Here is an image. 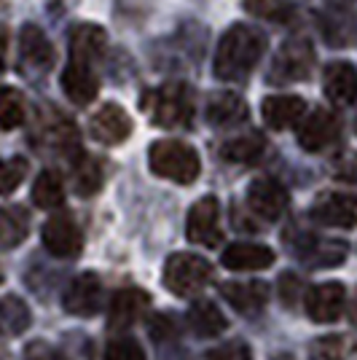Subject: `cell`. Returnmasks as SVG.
Listing matches in <instances>:
<instances>
[{
    "label": "cell",
    "instance_id": "obj_1",
    "mask_svg": "<svg viewBox=\"0 0 357 360\" xmlns=\"http://www.w3.org/2000/svg\"><path fill=\"white\" fill-rule=\"evenodd\" d=\"M264 51H266L264 32L255 30L253 25H231L218 41L212 70L221 81H228V84L245 81L261 62Z\"/></svg>",
    "mask_w": 357,
    "mask_h": 360
},
{
    "label": "cell",
    "instance_id": "obj_2",
    "mask_svg": "<svg viewBox=\"0 0 357 360\" xmlns=\"http://www.w3.org/2000/svg\"><path fill=\"white\" fill-rule=\"evenodd\" d=\"M140 105L156 127L178 129V127H188L194 119V91L183 81H169L145 91Z\"/></svg>",
    "mask_w": 357,
    "mask_h": 360
},
{
    "label": "cell",
    "instance_id": "obj_3",
    "mask_svg": "<svg viewBox=\"0 0 357 360\" xmlns=\"http://www.w3.org/2000/svg\"><path fill=\"white\" fill-rule=\"evenodd\" d=\"M148 165L153 175L180 186H191L202 172L199 153L180 140H156L148 148Z\"/></svg>",
    "mask_w": 357,
    "mask_h": 360
},
{
    "label": "cell",
    "instance_id": "obj_4",
    "mask_svg": "<svg viewBox=\"0 0 357 360\" xmlns=\"http://www.w3.org/2000/svg\"><path fill=\"white\" fill-rule=\"evenodd\" d=\"M212 280V264L196 253H175L164 264V285L175 296H194Z\"/></svg>",
    "mask_w": 357,
    "mask_h": 360
},
{
    "label": "cell",
    "instance_id": "obj_5",
    "mask_svg": "<svg viewBox=\"0 0 357 360\" xmlns=\"http://www.w3.org/2000/svg\"><path fill=\"white\" fill-rule=\"evenodd\" d=\"M314 68V49L306 41H287L277 51L271 62L268 81L271 84H293V81H306Z\"/></svg>",
    "mask_w": 357,
    "mask_h": 360
},
{
    "label": "cell",
    "instance_id": "obj_6",
    "mask_svg": "<svg viewBox=\"0 0 357 360\" xmlns=\"http://www.w3.org/2000/svg\"><path fill=\"white\" fill-rule=\"evenodd\" d=\"M186 237L202 245V248H215L223 240L221 231V202L215 196H202L194 207L188 210V221H186Z\"/></svg>",
    "mask_w": 357,
    "mask_h": 360
},
{
    "label": "cell",
    "instance_id": "obj_7",
    "mask_svg": "<svg viewBox=\"0 0 357 360\" xmlns=\"http://www.w3.org/2000/svg\"><path fill=\"white\" fill-rule=\"evenodd\" d=\"M41 240H44V248L51 255L57 258H75L84 248V234L75 224L73 215L67 212H60V215H51L44 224V231H41Z\"/></svg>",
    "mask_w": 357,
    "mask_h": 360
},
{
    "label": "cell",
    "instance_id": "obj_8",
    "mask_svg": "<svg viewBox=\"0 0 357 360\" xmlns=\"http://www.w3.org/2000/svg\"><path fill=\"white\" fill-rule=\"evenodd\" d=\"M312 221L330 229H355L357 226V196L344 191L323 194L312 205Z\"/></svg>",
    "mask_w": 357,
    "mask_h": 360
},
{
    "label": "cell",
    "instance_id": "obj_9",
    "mask_svg": "<svg viewBox=\"0 0 357 360\" xmlns=\"http://www.w3.org/2000/svg\"><path fill=\"white\" fill-rule=\"evenodd\" d=\"M290 196L285 186L274 178H258L247 186V207L264 221H280L287 210Z\"/></svg>",
    "mask_w": 357,
    "mask_h": 360
},
{
    "label": "cell",
    "instance_id": "obj_10",
    "mask_svg": "<svg viewBox=\"0 0 357 360\" xmlns=\"http://www.w3.org/2000/svg\"><path fill=\"white\" fill-rule=\"evenodd\" d=\"M65 309L75 317H94L103 307V283L94 271L78 274L62 296Z\"/></svg>",
    "mask_w": 357,
    "mask_h": 360
},
{
    "label": "cell",
    "instance_id": "obj_11",
    "mask_svg": "<svg viewBox=\"0 0 357 360\" xmlns=\"http://www.w3.org/2000/svg\"><path fill=\"white\" fill-rule=\"evenodd\" d=\"M89 135L103 146H119L132 135V119L119 103H105L89 119Z\"/></svg>",
    "mask_w": 357,
    "mask_h": 360
},
{
    "label": "cell",
    "instance_id": "obj_12",
    "mask_svg": "<svg viewBox=\"0 0 357 360\" xmlns=\"http://www.w3.org/2000/svg\"><path fill=\"white\" fill-rule=\"evenodd\" d=\"M19 60L25 65V70H32V73L51 70L57 54H54V46L48 41V35L38 25H25L19 32Z\"/></svg>",
    "mask_w": 357,
    "mask_h": 360
},
{
    "label": "cell",
    "instance_id": "obj_13",
    "mask_svg": "<svg viewBox=\"0 0 357 360\" xmlns=\"http://www.w3.org/2000/svg\"><path fill=\"white\" fill-rule=\"evenodd\" d=\"M336 137H339V119L325 108H317L298 127V146L306 153L325 150L330 143H336Z\"/></svg>",
    "mask_w": 357,
    "mask_h": 360
},
{
    "label": "cell",
    "instance_id": "obj_14",
    "mask_svg": "<svg viewBox=\"0 0 357 360\" xmlns=\"http://www.w3.org/2000/svg\"><path fill=\"white\" fill-rule=\"evenodd\" d=\"M62 91L75 105H89L100 91V78L94 73L91 62L67 60V68L62 70Z\"/></svg>",
    "mask_w": 357,
    "mask_h": 360
},
{
    "label": "cell",
    "instance_id": "obj_15",
    "mask_svg": "<svg viewBox=\"0 0 357 360\" xmlns=\"http://www.w3.org/2000/svg\"><path fill=\"white\" fill-rule=\"evenodd\" d=\"M148 307H150V296L145 290H140V288H124L110 301L108 326H110V330L132 328L134 323L148 312Z\"/></svg>",
    "mask_w": 357,
    "mask_h": 360
},
{
    "label": "cell",
    "instance_id": "obj_16",
    "mask_svg": "<svg viewBox=\"0 0 357 360\" xmlns=\"http://www.w3.org/2000/svg\"><path fill=\"white\" fill-rule=\"evenodd\" d=\"M344 301H346V290L342 283L314 285L306 293V315L312 317L314 323H333L342 317Z\"/></svg>",
    "mask_w": 357,
    "mask_h": 360
},
{
    "label": "cell",
    "instance_id": "obj_17",
    "mask_svg": "<svg viewBox=\"0 0 357 360\" xmlns=\"http://www.w3.org/2000/svg\"><path fill=\"white\" fill-rule=\"evenodd\" d=\"M304 110H306V103L298 94H271L261 103V116L266 121V127L277 129V132L298 124Z\"/></svg>",
    "mask_w": 357,
    "mask_h": 360
},
{
    "label": "cell",
    "instance_id": "obj_18",
    "mask_svg": "<svg viewBox=\"0 0 357 360\" xmlns=\"http://www.w3.org/2000/svg\"><path fill=\"white\" fill-rule=\"evenodd\" d=\"M221 261L231 271H261L274 264V250L266 245H255V242H234L231 248L223 250Z\"/></svg>",
    "mask_w": 357,
    "mask_h": 360
},
{
    "label": "cell",
    "instance_id": "obj_19",
    "mask_svg": "<svg viewBox=\"0 0 357 360\" xmlns=\"http://www.w3.org/2000/svg\"><path fill=\"white\" fill-rule=\"evenodd\" d=\"M323 84L333 105H352L357 100V70L352 62H330L323 73Z\"/></svg>",
    "mask_w": 357,
    "mask_h": 360
},
{
    "label": "cell",
    "instance_id": "obj_20",
    "mask_svg": "<svg viewBox=\"0 0 357 360\" xmlns=\"http://www.w3.org/2000/svg\"><path fill=\"white\" fill-rule=\"evenodd\" d=\"M250 116L247 110V103L234 94V91H221L215 97H209L207 103V121L218 129H231V127H239L245 124Z\"/></svg>",
    "mask_w": 357,
    "mask_h": 360
},
{
    "label": "cell",
    "instance_id": "obj_21",
    "mask_svg": "<svg viewBox=\"0 0 357 360\" xmlns=\"http://www.w3.org/2000/svg\"><path fill=\"white\" fill-rule=\"evenodd\" d=\"M108 49V32L100 25H75L70 30V60L94 62L100 60Z\"/></svg>",
    "mask_w": 357,
    "mask_h": 360
},
{
    "label": "cell",
    "instance_id": "obj_22",
    "mask_svg": "<svg viewBox=\"0 0 357 360\" xmlns=\"http://www.w3.org/2000/svg\"><path fill=\"white\" fill-rule=\"evenodd\" d=\"M221 293H223V299L228 301L234 309L245 312V315L264 309L268 301L266 283H226V285L221 288Z\"/></svg>",
    "mask_w": 357,
    "mask_h": 360
},
{
    "label": "cell",
    "instance_id": "obj_23",
    "mask_svg": "<svg viewBox=\"0 0 357 360\" xmlns=\"http://www.w3.org/2000/svg\"><path fill=\"white\" fill-rule=\"evenodd\" d=\"M30 234V215L19 205L0 207V250H14Z\"/></svg>",
    "mask_w": 357,
    "mask_h": 360
},
{
    "label": "cell",
    "instance_id": "obj_24",
    "mask_svg": "<svg viewBox=\"0 0 357 360\" xmlns=\"http://www.w3.org/2000/svg\"><path fill=\"white\" fill-rule=\"evenodd\" d=\"M228 320L226 315L212 304V301H196L188 309V328L194 330L199 339H212L218 333H223Z\"/></svg>",
    "mask_w": 357,
    "mask_h": 360
},
{
    "label": "cell",
    "instance_id": "obj_25",
    "mask_svg": "<svg viewBox=\"0 0 357 360\" xmlns=\"http://www.w3.org/2000/svg\"><path fill=\"white\" fill-rule=\"evenodd\" d=\"M30 309L19 296H6L0 299V336L14 339L19 333L30 328Z\"/></svg>",
    "mask_w": 357,
    "mask_h": 360
},
{
    "label": "cell",
    "instance_id": "obj_26",
    "mask_svg": "<svg viewBox=\"0 0 357 360\" xmlns=\"http://www.w3.org/2000/svg\"><path fill=\"white\" fill-rule=\"evenodd\" d=\"M264 148H266L264 135L250 132V135L234 137V140L223 143L221 146V156H223L226 162H231V165H253V162L261 159Z\"/></svg>",
    "mask_w": 357,
    "mask_h": 360
},
{
    "label": "cell",
    "instance_id": "obj_27",
    "mask_svg": "<svg viewBox=\"0 0 357 360\" xmlns=\"http://www.w3.org/2000/svg\"><path fill=\"white\" fill-rule=\"evenodd\" d=\"M32 202H35V207H41V210L62 207V202H65V186H62L60 172L44 169V172L35 178V183H32Z\"/></svg>",
    "mask_w": 357,
    "mask_h": 360
},
{
    "label": "cell",
    "instance_id": "obj_28",
    "mask_svg": "<svg viewBox=\"0 0 357 360\" xmlns=\"http://www.w3.org/2000/svg\"><path fill=\"white\" fill-rule=\"evenodd\" d=\"M242 6L250 16L266 19V22H274V25H287L296 14V8L287 0H245Z\"/></svg>",
    "mask_w": 357,
    "mask_h": 360
},
{
    "label": "cell",
    "instance_id": "obj_29",
    "mask_svg": "<svg viewBox=\"0 0 357 360\" xmlns=\"http://www.w3.org/2000/svg\"><path fill=\"white\" fill-rule=\"evenodd\" d=\"M100 186H103V169L97 165V159H91L86 153H78V162H75V194L91 196L100 191Z\"/></svg>",
    "mask_w": 357,
    "mask_h": 360
},
{
    "label": "cell",
    "instance_id": "obj_30",
    "mask_svg": "<svg viewBox=\"0 0 357 360\" xmlns=\"http://www.w3.org/2000/svg\"><path fill=\"white\" fill-rule=\"evenodd\" d=\"M25 121V97L11 86H0V129H16Z\"/></svg>",
    "mask_w": 357,
    "mask_h": 360
},
{
    "label": "cell",
    "instance_id": "obj_31",
    "mask_svg": "<svg viewBox=\"0 0 357 360\" xmlns=\"http://www.w3.org/2000/svg\"><path fill=\"white\" fill-rule=\"evenodd\" d=\"M344 255H346V248H344V242H333V240H312L309 245V250H301V258H306L312 266H320V269H325V266H336L339 261H344Z\"/></svg>",
    "mask_w": 357,
    "mask_h": 360
},
{
    "label": "cell",
    "instance_id": "obj_32",
    "mask_svg": "<svg viewBox=\"0 0 357 360\" xmlns=\"http://www.w3.org/2000/svg\"><path fill=\"white\" fill-rule=\"evenodd\" d=\"M309 360H349V342L344 336H320L309 347Z\"/></svg>",
    "mask_w": 357,
    "mask_h": 360
},
{
    "label": "cell",
    "instance_id": "obj_33",
    "mask_svg": "<svg viewBox=\"0 0 357 360\" xmlns=\"http://www.w3.org/2000/svg\"><path fill=\"white\" fill-rule=\"evenodd\" d=\"M27 175V159H0V196L11 194Z\"/></svg>",
    "mask_w": 357,
    "mask_h": 360
},
{
    "label": "cell",
    "instance_id": "obj_34",
    "mask_svg": "<svg viewBox=\"0 0 357 360\" xmlns=\"http://www.w3.org/2000/svg\"><path fill=\"white\" fill-rule=\"evenodd\" d=\"M103 360H145V349L132 336H119L105 347Z\"/></svg>",
    "mask_w": 357,
    "mask_h": 360
},
{
    "label": "cell",
    "instance_id": "obj_35",
    "mask_svg": "<svg viewBox=\"0 0 357 360\" xmlns=\"http://www.w3.org/2000/svg\"><path fill=\"white\" fill-rule=\"evenodd\" d=\"M205 360H253V352L245 342L234 339V342H226V345L209 349Z\"/></svg>",
    "mask_w": 357,
    "mask_h": 360
},
{
    "label": "cell",
    "instance_id": "obj_36",
    "mask_svg": "<svg viewBox=\"0 0 357 360\" xmlns=\"http://www.w3.org/2000/svg\"><path fill=\"white\" fill-rule=\"evenodd\" d=\"M25 360H65L54 349L51 345H46V342H35V345L27 347V352H25Z\"/></svg>",
    "mask_w": 357,
    "mask_h": 360
},
{
    "label": "cell",
    "instance_id": "obj_37",
    "mask_svg": "<svg viewBox=\"0 0 357 360\" xmlns=\"http://www.w3.org/2000/svg\"><path fill=\"white\" fill-rule=\"evenodd\" d=\"M336 175H339L342 180L357 183V153H349V156H344L342 162L336 165Z\"/></svg>",
    "mask_w": 357,
    "mask_h": 360
},
{
    "label": "cell",
    "instance_id": "obj_38",
    "mask_svg": "<svg viewBox=\"0 0 357 360\" xmlns=\"http://www.w3.org/2000/svg\"><path fill=\"white\" fill-rule=\"evenodd\" d=\"M280 285H283V299L285 304H293V290L298 288V280L293 274H285L283 280H280Z\"/></svg>",
    "mask_w": 357,
    "mask_h": 360
},
{
    "label": "cell",
    "instance_id": "obj_39",
    "mask_svg": "<svg viewBox=\"0 0 357 360\" xmlns=\"http://www.w3.org/2000/svg\"><path fill=\"white\" fill-rule=\"evenodd\" d=\"M6 54H8V35L0 30V73L6 70Z\"/></svg>",
    "mask_w": 357,
    "mask_h": 360
},
{
    "label": "cell",
    "instance_id": "obj_40",
    "mask_svg": "<svg viewBox=\"0 0 357 360\" xmlns=\"http://www.w3.org/2000/svg\"><path fill=\"white\" fill-rule=\"evenodd\" d=\"M352 323L357 326V296H355V304H352Z\"/></svg>",
    "mask_w": 357,
    "mask_h": 360
},
{
    "label": "cell",
    "instance_id": "obj_41",
    "mask_svg": "<svg viewBox=\"0 0 357 360\" xmlns=\"http://www.w3.org/2000/svg\"><path fill=\"white\" fill-rule=\"evenodd\" d=\"M336 3H352V0H336Z\"/></svg>",
    "mask_w": 357,
    "mask_h": 360
},
{
    "label": "cell",
    "instance_id": "obj_42",
    "mask_svg": "<svg viewBox=\"0 0 357 360\" xmlns=\"http://www.w3.org/2000/svg\"><path fill=\"white\" fill-rule=\"evenodd\" d=\"M355 132H357V121H355Z\"/></svg>",
    "mask_w": 357,
    "mask_h": 360
}]
</instances>
